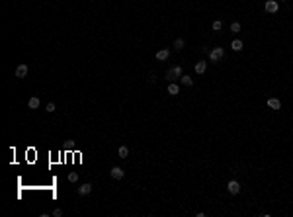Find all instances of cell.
<instances>
[{
	"instance_id": "6da1fadb",
	"label": "cell",
	"mask_w": 293,
	"mask_h": 217,
	"mask_svg": "<svg viewBox=\"0 0 293 217\" xmlns=\"http://www.w3.org/2000/svg\"><path fill=\"white\" fill-rule=\"evenodd\" d=\"M166 78H168V82H174V80H178V78H182V69H180V66L168 69L166 70Z\"/></svg>"
},
{
	"instance_id": "7a4b0ae2",
	"label": "cell",
	"mask_w": 293,
	"mask_h": 217,
	"mask_svg": "<svg viewBox=\"0 0 293 217\" xmlns=\"http://www.w3.org/2000/svg\"><path fill=\"white\" fill-rule=\"evenodd\" d=\"M223 57H225V49L223 47H215L213 51H209V59H211L213 63H219Z\"/></svg>"
},
{
	"instance_id": "3957f363",
	"label": "cell",
	"mask_w": 293,
	"mask_h": 217,
	"mask_svg": "<svg viewBox=\"0 0 293 217\" xmlns=\"http://www.w3.org/2000/svg\"><path fill=\"white\" fill-rule=\"evenodd\" d=\"M227 190H229V192H231L233 196H237L238 192H240V184H238L237 180H231L229 184H227Z\"/></svg>"
},
{
	"instance_id": "277c9868",
	"label": "cell",
	"mask_w": 293,
	"mask_h": 217,
	"mask_svg": "<svg viewBox=\"0 0 293 217\" xmlns=\"http://www.w3.org/2000/svg\"><path fill=\"white\" fill-rule=\"evenodd\" d=\"M264 8H266L268 14H278V2H275V0H268Z\"/></svg>"
},
{
	"instance_id": "5b68a950",
	"label": "cell",
	"mask_w": 293,
	"mask_h": 217,
	"mask_svg": "<svg viewBox=\"0 0 293 217\" xmlns=\"http://www.w3.org/2000/svg\"><path fill=\"white\" fill-rule=\"evenodd\" d=\"M111 178H115V180H121L123 176H125V172H123V168H119V166H113V168L110 170Z\"/></svg>"
},
{
	"instance_id": "8992f818",
	"label": "cell",
	"mask_w": 293,
	"mask_h": 217,
	"mask_svg": "<svg viewBox=\"0 0 293 217\" xmlns=\"http://www.w3.org/2000/svg\"><path fill=\"white\" fill-rule=\"evenodd\" d=\"M27 76V65H18L16 69V78H26Z\"/></svg>"
},
{
	"instance_id": "52a82bcc",
	"label": "cell",
	"mask_w": 293,
	"mask_h": 217,
	"mask_svg": "<svg viewBox=\"0 0 293 217\" xmlns=\"http://www.w3.org/2000/svg\"><path fill=\"white\" fill-rule=\"evenodd\" d=\"M268 108H272V110H279V108H282V102H279L278 98H270V100H268Z\"/></svg>"
},
{
	"instance_id": "ba28073f",
	"label": "cell",
	"mask_w": 293,
	"mask_h": 217,
	"mask_svg": "<svg viewBox=\"0 0 293 217\" xmlns=\"http://www.w3.org/2000/svg\"><path fill=\"white\" fill-rule=\"evenodd\" d=\"M90 192H92V184H82L80 188H78V194L80 196H88Z\"/></svg>"
},
{
	"instance_id": "9c48e42d",
	"label": "cell",
	"mask_w": 293,
	"mask_h": 217,
	"mask_svg": "<svg viewBox=\"0 0 293 217\" xmlns=\"http://www.w3.org/2000/svg\"><path fill=\"white\" fill-rule=\"evenodd\" d=\"M168 57H170V51H168V49H160V51L156 53V59L158 61H166Z\"/></svg>"
},
{
	"instance_id": "30bf717a",
	"label": "cell",
	"mask_w": 293,
	"mask_h": 217,
	"mask_svg": "<svg viewBox=\"0 0 293 217\" xmlns=\"http://www.w3.org/2000/svg\"><path fill=\"white\" fill-rule=\"evenodd\" d=\"M39 98H37V96H33V98H30V102H27V106H30V110H37V108H39Z\"/></svg>"
},
{
	"instance_id": "8fae6325",
	"label": "cell",
	"mask_w": 293,
	"mask_h": 217,
	"mask_svg": "<svg viewBox=\"0 0 293 217\" xmlns=\"http://www.w3.org/2000/svg\"><path fill=\"white\" fill-rule=\"evenodd\" d=\"M193 69H196V73H197V74H203V73H205V69H207V65H205L203 61H199V63H196V66H193Z\"/></svg>"
},
{
	"instance_id": "7c38bea8",
	"label": "cell",
	"mask_w": 293,
	"mask_h": 217,
	"mask_svg": "<svg viewBox=\"0 0 293 217\" xmlns=\"http://www.w3.org/2000/svg\"><path fill=\"white\" fill-rule=\"evenodd\" d=\"M178 92H180V86L174 84V82H170V84H168V94H170V96H176Z\"/></svg>"
},
{
	"instance_id": "4fadbf2b",
	"label": "cell",
	"mask_w": 293,
	"mask_h": 217,
	"mask_svg": "<svg viewBox=\"0 0 293 217\" xmlns=\"http://www.w3.org/2000/svg\"><path fill=\"white\" fill-rule=\"evenodd\" d=\"M117 155L121 157V158H127V157H129V149H127L125 145H121V147L117 149Z\"/></svg>"
},
{
	"instance_id": "5bb4252c",
	"label": "cell",
	"mask_w": 293,
	"mask_h": 217,
	"mask_svg": "<svg viewBox=\"0 0 293 217\" xmlns=\"http://www.w3.org/2000/svg\"><path fill=\"white\" fill-rule=\"evenodd\" d=\"M231 49H233V51H242V41L240 39H234L233 43H231Z\"/></svg>"
},
{
	"instance_id": "9a60e30c",
	"label": "cell",
	"mask_w": 293,
	"mask_h": 217,
	"mask_svg": "<svg viewBox=\"0 0 293 217\" xmlns=\"http://www.w3.org/2000/svg\"><path fill=\"white\" fill-rule=\"evenodd\" d=\"M180 80H182V84H184V86H192V84H193L192 76H188V74H182V78H180Z\"/></svg>"
},
{
	"instance_id": "2e32d148",
	"label": "cell",
	"mask_w": 293,
	"mask_h": 217,
	"mask_svg": "<svg viewBox=\"0 0 293 217\" xmlns=\"http://www.w3.org/2000/svg\"><path fill=\"white\" fill-rule=\"evenodd\" d=\"M211 28H213V31H219V30H223V22H221V20H215Z\"/></svg>"
},
{
	"instance_id": "e0dca14e",
	"label": "cell",
	"mask_w": 293,
	"mask_h": 217,
	"mask_svg": "<svg viewBox=\"0 0 293 217\" xmlns=\"http://www.w3.org/2000/svg\"><path fill=\"white\" fill-rule=\"evenodd\" d=\"M184 45H186V43H184V39H182V37H178V39L174 41V47L178 49V51H180V49H184Z\"/></svg>"
},
{
	"instance_id": "ac0fdd59",
	"label": "cell",
	"mask_w": 293,
	"mask_h": 217,
	"mask_svg": "<svg viewBox=\"0 0 293 217\" xmlns=\"http://www.w3.org/2000/svg\"><path fill=\"white\" fill-rule=\"evenodd\" d=\"M231 31H233V33H238V31H240V24H238V22H233V24H231Z\"/></svg>"
},
{
	"instance_id": "d6986e66",
	"label": "cell",
	"mask_w": 293,
	"mask_h": 217,
	"mask_svg": "<svg viewBox=\"0 0 293 217\" xmlns=\"http://www.w3.org/2000/svg\"><path fill=\"white\" fill-rule=\"evenodd\" d=\"M45 112H49V114H53V112H55V104H53V102H49L47 106H45Z\"/></svg>"
},
{
	"instance_id": "ffe728a7",
	"label": "cell",
	"mask_w": 293,
	"mask_h": 217,
	"mask_svg": "<svg viewBox=\"0 0 293 217\" xmlns=\"http://www.w3.org/2000/svg\"><path fill=\"white\" fill-rule=\"evenodd\" d=\"M68 180H71V182H76L78 180V174L76 172H71V174H68Z\"/></svg>"
},
{
	"instance_id": "44dd1931",
	"label": "cell",
	"mask_w": 293,
	"mask_h": 217,
	"mask_svg": "<svg viewBox=\"0 0 293 217\" xmlns=\"http://www.w3.org/2000/svg\"><path fill=\"white\" fill-rule=\"evenodd\" d=\"M53 215H55V217H61V215H63V211H61V209H55V211H53Z\"/></svg>"
}]
</instances>
